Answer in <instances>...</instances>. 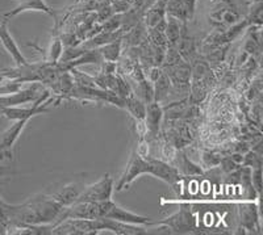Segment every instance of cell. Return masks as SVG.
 <instances>
[{"label":"cell","mask_w":263,"mask_h":235,"mask_svg":"<svg viewBox=\"0 0 263 235\" xmlns=\"http://www.w3.org/2000/svg\"><path fill=\"white\" fill-rule=\"evenodd\" d=\"M4 213L8 220L9 226H23V225H46V223L61 222L65 206L57 203L50 194L40 193L23 204L12 205L3 201Z\"/></svg>","instance_id":"6da1fadb"},{"label":"cell","mask_w":263,"mask_h":235,"mask_svg":"<svg viewBox=\"0 0 263 235\" xmlns=\"http://www.w3.org/2000/svg\"><path fill=\"white\" fill-rule=\"evenodd\" d=\"M149 225H162L170 229L174 234H192L197 230L196 217L192 214L191 209L187 206H182L177 213L158 222L150 221Z\"/></svg>","instance_id":"7a4b0ae2"},{"label":"cell","mask_w":263,"mask_h":235,"mask_svg":"<svg viewBox=\"0 0 263 235\" xmlns=\"http://www.w3.org/2000/svg\"><path fill=\"white\" fill-rule=\"evenodd\" d=\"M115 189V182L109 173H105L96 183L88 184L84 187L82 193L77 199L75 203H98V201H105V200H112V193Z\"/></svg>","instance_id":"3957f363"},{"label":"cell","mask_w":263,"mask_h":235,"mask_svg":"<svg viewBox=\"0 0 263 235\" xmlns=\"http://www.w3.org/2000/svg\"><path fill=\"white\" fill-rule=\"evenodd\" d=\"M45 91V84L32 82V84L27 88H20L11 95L0 96V107H20L28 103H34Z\"/></svg>","instance_id":"277c9868"},{"label":"cell","mask_w":263,"mask_h":235,"mask_svg":"<svg viewBox=\"0 0 263 235\" xmlns=\"http://www.w3.org/2000/svg\"><path fill=\"white\" fill-rule=\"evenodd\" d=\"M145 173H149V161H147V158H142L141 155L133 151L128 166H126L125 172L121 175L119 183H117L116 191L120 192L126 189L138 176L145 175Z\"/></svg>","instance_id":"5b68a950"},{"label":"cell","mask_w":263,"mask_h":235,"mask_svg":"<svg viewBox=\"0 0 263 235\" xmlns=\"http://www.w3.org/2000/svg\"><path fill=\"white\" fill-rule=\"evenodd\" d=\"M149 161V175L161 179L162 182L175 185L180 179V172L177 167L161 159H147Z\"/></svg>","instance_id":"8992f818"},{"label":"cell","mask_w":263,"mask_h":235,"mask_svg":"<svg viewBox=\"0 0 263 235\" xmlns=\"http://www.w3.org/2000/svg\"><path fill=\"white\" fill-rule=\"evenodd\" d=\"M0 42H2V45L4 46V49L8 51L9 55L12 57L16 66H23L29 63L27 61V58L23 55V53H21L20 49H18L17 44H16V41L13 40L12 34L9 32L8 20H6V18H3V23L0 24Z\"/></svg>","instance_id":"52a82bcc"},{"label":"cell","mask_w":263,"mask_h":235,"mask_svg":"<svg viewBox=\"0 0 263 235\" xmlns=\"http://www.w3.org/2000/svg\"><path fill=\"white\" fill-rule=\"evenodd\" d=\"M86 184L83 182H71L69 184H66L65 187H62L60 191L54 192L50 196L53 197L57 203H60L62 206H70L71 204H74L77 201V199L79 197V194L82 193V191L84 189Z\"/></svg>","instance_id":"ba28073f"},{"label":"cell","mask_w":263,"mask_h":235,"mask_svg":"<svg viewBox=\"0 0 263 235\" xmlns=\"http://www.w3.org/2000/svg\"><path fill=\"white\" fill-rule=\"evenodd\" d=\"M195 2L196 0H167L166 13L178 18L182 23H185L194 15Z\"/></svg>","instance_id":"9c48e42d"},{"label":"cell","mask_w":263,"mask_h":235,"mask_svg":"<svg viewBox=\"0 0 263 235\" xmlns=\"http://www.w3.org/2000/svg\"><path fill=\"white\" fill-rule=\"evenodd\" d=\"M18 4L9 12L4 13L3 17L6 20L15 17V16L20 15L21 12H25V11H41V12H45L48 15H50L51 17H54L57 20V16L53 9L45 3V0H17Z\"/></svg>","instance_id":"30bf717a"},{"label":"cell","mask_w":263,"mask_h":235,"mask_svg":"<svg viewBox=\"0 0 263 235\" xmlns=\"http://www.w3.org/2000/svg\"><path fill=\"white\" fill-rule=\"evenodd\" d=\"M105 218L116 220V221H120V222L133 223V225H149L150 221H152V218L145 217V216L136 214V213H133V211H129L126 210V209L119 206L116 203L112 204L111 209L108 210Z\"/></svg>","instance_id":"8fae6325"},{"label":"cell","mask_w":263,"mask_h":235,"mask_svg":"<svg viewBox=\"0 0 263 235\" xmlns=\"http://www.w3.org/2000/svg\"><path fill=\"white\" fill-rule=\"evenodd\" d=\"M162 119H163V109L157 102H150L146 104V114H145V125H146L147 133L153 137L158 134L161 128Z\"/></svg>","instance_id":"7c38bea8"},{"label":"cell","mask_w":263,"mask_h":235,"mask_svg":"<svg viewBox=\"0 0 263 235\" xmlns=\"http://www.w3.org/2000/svg\"><path fill=\"white\" fill-rule=\"evenodd\" d=\"M28 121L29 120H16L15 124L8 130H6L2 134V137H0V147L2 149H13L18 137L21 135V131L24 130Z\"/></svg>","instance_id":"4fadbf2b"},{"label":"cell","mask_w":263,"mask_h":235,"mask_svg":"<svg viewBox=\"0 0 263 235\" xmlns=\"http://www.w3.org/2000/svg\"><path fill=\"white\" fill-rule=\"evenodd\" d=\"M124 108L128 110L136 121H145L146 104L141 99H138L135 93H132L128 97L124 99Z\"/></svg>","instance_id":"5bb4252c"},{"label":"cell","mask_w":263,"mask_h":235,"mask_svg":"<svg viewBox=\"0 0 263 235\" xmlns=\"http://www.w3.org/2000/svg\"><path fill=\"white\" fill-rule=\"evenodd\" d=\"M180 34H182L180 21L173 16L167 15V21H166V27H164V36L167 40L168 48H177Z\"/></svg>","instance_id":"9a60e30c"},{"label":"cell","mask_w":263,"mask_h":235,"mask_svg":"<svg viewBox=\"0 0 263 235\" xmlns=\"http://www.w3.org/2000/svg\"><path fill=\"white\" fill-rule=\"evenodd\" d=\"M239 217H241L242 226L248 230H254L255 226L259 227V216H258V210L254 205H251V204L241 205Z\"/></svg>","instance_id":"2e32d148"},{"label":"cell","mask_w":263,"mask_h":235,"mask_svg":"<svg viewBox=\"0 0 263 235\" xmlns=\"http://www.w3.org/2000/svg\"><path fill=\"white\" fill-rule=\"evenodd\" d=\"M153 88H154V102L159 103L167 97L171 89V81L166 72H161L158 79L153 83Z\"/></svg>","instance_id":"e0dca14e"},{"label":"cell","mask_w":263,"mask_h":235,"mask_svg":"<svg viewBox=\"0 0 263 235\" xmlns=\"http://www.w3.org/2000/svg\"><path fill=\"white\" fill-rule=\"evenodd\" d=\"M98 50L104 61H107V62H116L120 55V51H121V41L119 40L117 42H108V44H105L104 46H102Z\"/></svg>","instance_id":"ac0fdd59"},{"label":"cell","mask_w":263,"mask_h":235,"mask_svg":"<svg viewBox=\"0 0 263 235\" xmlns=\"http://www.w3.org/2000/svg\"><path fill=\"white\" fill-rule=\"evenodd\" d=\"M175 161H178V171L184 173V175H201L203 173L200 167H197L196 164L192 163V161H190L185 155H180L179 158V155L177 154Z\"/></svg>","instance_id":"d6986e66"},{"label":"cell","mask_w":263,"mask_h":235,"mask_svg":"<svg viewBox=\"0 0 263 235\" xmlns=\"http://www.w3.org/2000/svg\"><path fill=\"white\" fill-rule=\"evenodd\" d=\"M63 54V44L61 40L55 38L50 46V51H49V57H50V62L58 63L61 60V55Z\"/></svg>","instance_id":"ffe728a7"},{"label":"cell","mask_w":263,"mask_h":235,"mask_svg":"<svg viewBox=\"0 0 263 235\" xmlns=\"http://www.w3.org/2000/svg\"><path fill=\"white\" fill-rule=\"evenodd\" d=\"M201 161H203V164L205 167H213V166H217V164H220L221 158H220V156H217L216 154H213V152L205 151L203 154V156H201Z\"/></svg>","instance_id":"44dd1931"},{"label":"cell","mask_w":263,"mask_h":235,"mask_svg":"<svg viewBox=\"0 0 263 235\" xmlns=\"http://www.w3.org/2000/svg\"><path fill=\"white\" fill-rule=\"evenodd\" d=\"M251 184L255 188L257 193H260V187H262V170L260 167H255V170L251 172Z\"/></svg>","instance_id":"7402d4cb"},{"label":"cell","mask_w":263,"mask_h":235,"mask_svg":"<svg viewBox=\"0 0 263 235\" xmlns=\"http://www.w3.org/2000/svg\"><path fill=\"white\" fill-rule=\"evenodd\" d=\"M156 2H157V0H146V4H147V6H152V4L156 3Z\"/></svg>","instance_id":"603a6c76"}]
</instances>
